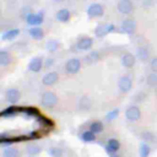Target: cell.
Masks as SVG:
<instances>
[{
  "instance_id": "6da1fadb",
  "label": "cell",
  "mask_w": 157,
  "mask_h": 157,
  "mask_svg": "<svg viewBox=\"0 0 157 157\" xmlns=\"http://www.w3.org/2000/svg\"><path fill=\"white\" fill-rule=\"evenodd\" d=\"M40 103H42V105L45 107V108H53V107L56 105V103H58V97H56V94L53 93V92H49V91H48V92H44V93L42 94Z\"/></svg>"
},
{
  "instance_id": "7a4b0ae2",
  "label": "cell",
  "mask_w": 157,
  "mask_h": 157,
  "mask_svg": "<svg viewBox=\"0 0 157 157\" xmlns=\"http://www.w3.org/2000/svg\"><path fill=\"white\" fill-rule=\"evenodd\" d=\"M125 117H126V119L130 120V121H136V120H139V119L141 118V110H140L139 107L131 105V107H129V108L126 109Z\"/></svg>"
},
{
  "instance_id": "3957f363",
  "label": "cell",
  "mask_w": 157,
  "mask_h": 157,
  "mask_svg": "<svg viewBox=\"0 0 157 157\" xmlns=\"http://www.w3.org/2000/svg\"><path fill=\"white\" fill-rule=\"evenodd\" d=\"M134 10V5L131 0H120L118 2V11L123 15H129Z\"/></svg>"
},
{
  "instance_id": "277c9868",
  "label": "cell",
  "mask_w": 157,
  "mask_h": 157,
  "mask_svg": "<svg viewBox=\"0 0 157 157\" xmlns=\"http://www.w3.org/2000/svg\"><path fill=\"white\" fill-rule=\"evenodd\" d=\"M104 12V9L101 4H92L87 9V15L90 17H101Z\"/></svg>"
},
{
  "instance_id": "5b68a950",
  "label": "cell",
  "mask_w": 157,
  "mask_h": 157,
  "mask_svg": "<svg viewBox=\"0 0 157 157\" xmlns=\"http://www.w3.org/2000/svg\"><path fill=\"white\" fill-rule=\"evenodd\" d=\"M121 29L124 33H128V34H132L135 31H136V22L135 20L132 18H126L121 22Z\"/></svg>"
},
{
  "instance_id": "8992f818",
  "label": "cell",
  "mask_w": 157,
  "mask_h": 157,
  "mask_svg": "<svg viewBox=\"0 0 157 157\" xmlns=\"http://www.w3.org/2000/svg\"><path fill=\"white\" fill-rule=\"evenodd\" d=\"M118 87H119V90L121 91V92H129L130 90H131V87H132V81H131V78L129 77V76H121L120 78H119V81H118Z\"/></svg>"
},
{
  "instance_id": "52a82bcc",
  "label": "cell",
  "mask_w": 157,
  "mask_h": 157,
  "mask_svg": "<svg viewBox=\"0 0 157 157\" xmlns=\"http://www.w3.org/2000/svg\"><path fill=\"white\" fill-rule=\"evenodd\" d=\"M80 67H81V63H80L78 59H75V58L67 60L66 64H65V69H66V71L69 74H76V72H78Z\"/></svg>"
},
{
  "instance_id": "ba28073f",
  "label": "cell",
  "mask_w": 157,
  "mask_h": 157,
  "mask_svg": "<svg viewBox=\"0 0 157 157\" xmlns=\"http://www.w3.org/2000/svg\"><path fill=\"white\" fill-rule=\"evenodd\" d=\"M58 80H59V75L54 71H50V72H47L42 77V83L45 86H53L54 83L58 82Z\"/></svg>"
},
{
  "instance_id": "9c48e42d",
  "label": "cell",
  "mask_w": 157,
  "mask_h": 157,
  "mask_svg": "<svg viewBox=\"0 0 157 157\" xmlns=\"http://www.w3.org/2000/svg\"><path fill=\"white\" fill-rule=\"evenodd\" d=\"M26 21L28 25L31 26H37V25H40L43 22V13L39 12V13H28L26 16Z\"/></svg>"
},
{
  "instance_id": "30bf717a",
  "label": "cell",
  "mask_w": 157,
  "mask_h": 157,
  "mask_svg": "<svg viewBox=\"0 0 157 157\" xmlns=\"http://www.w3.org/2000/svg\"><path fill=\"white\" fill-rule=\"evenodd\" d=\"M114 28H115L114 25H99V26H97V28L94 31V34L97 37H104L105 34L110 33Z\"/></svg>"
},
{
  "instance_id": "8fae6325",
  "label": "cell",
  "mask_w": 157,
  "mask_h": 157,
  "mask_svg": "<svg viewBox=\"0 0 157 157\" xmlns=\"http://www.w3.org/2000/svg\"><path fill=\"white\" fill-rule=\"evenodd\" d=\"M43 66V59L42 58H33L31 63L28 64V69L32 72H39Z\"/></svg>"
},
{
  "instance_id": "7c38bea8",
  "label": "cell",
  "mask_w": 157,
  "mask_h": 157,
  "mask_svg": "<svg viewBox=\"0 0 157 157\" xmlns=\"http://www.w3.org/2000/svg\"><path fill=\"white\" fill-rule=\"evenodd\" d=\"M93 45V39L90 37H83L77 42V48L81 50H88Z\"/></svg>"
},
{
  "instance_id": "4fadbf2b",
  "label": "cell",
  "mask_w": 157,
  "mask_h": 157,
  "mask_svg": "<svg viewBox=\"0 0 157 157\" xmlns=\"http://www.w3.org/2000/svg\"><path fill=\"white\" fill-rule=\"evenodd\" d=\"M20 97H21V93L16 88H11V90H9L6 92V99H7L9 103H16V102H18Z\"/></svg>"
},
{
  "instance_id": "5bb4252c",
  "label": "cell",
  "mask_w": 157,
  "mask_h": 157,
  "mask_svg": "<svg viewBox=\"0 0 157 157\" xmlns=\"http://www.w3.org/2000/svg\"><path fill=\"white\" fill-rule=\"evenodd\" d=\"M135 61H136V59L131 53H125L121 56V64L125 67H132L135 65Z\"/></svg>"
},
{
  "instance_id": "9a60e30c",
  "label": "cell",
  "mask_w": 157,
  "mask_h": 157,
  "mask_svg": "<svg viewBox=\"0 0 157 157\" xmlns=\"http://www.w3.org/2000/svg\"><path fill=\"white\" fill-rule=\"evenodd\" d=\"M28 33H29V36H31L33 39H38V40L44 37V32H43V29L39 28V27H32V28H29Z\"/></svg>"
},
{
  "instance_id": "2e32d148",
  "label": "cell",
  "mask_w": 157,
  "mask_h": 157,
  "mask_svg": "<svg viewBox=\"0 0 157 157\" xmlns=\"http://www.w3.org/2000/svg\"><path fill=\"white\" fill-rule=\"evenodd\" d=\"M70 18V11L67 9H61L56 12V20L60 22H66Z\"/></svg>"
},
{
  "instance_id": "e0dca14e",
  "label": "cell",
  "mask_w": 157,
  "mask_h": 157,
  "mask_svg": "<svg viewBox=\"0 0 157 157\" xmlns=\"http://www.w3.org/2000/svg\"><path fill=\"white\" fill-rule=\"evenodd\" d=\"M136 56H137V59H140L141 61H146V60L150 58V53H148L147 48L140 47V48H137V50H136Z\"/></svg>"
},
{
  "instance_id": "ac0fdd59",
  "label": "cell",
  "mask_w": 157,
  "mask_h": 157,
  "mask_svg": "<svg viewBox=\"0 0 157 157\" xmlns=\"http://www.w3.org/2000/svg\"><path fill=\"white\" fill-rule=\"evenodd\" d=\"M119 147H120V144H119V141L118 140H115V139H110L109 141H108V145H107V152L108 153H113V152H115V151H118L119 150Z\"/></svg>"
},
{
  "instance_id": "d6986e66",
  "label": "cell",
  "mask_w": 157,
  "mask_h": 157,
  "mask_svg": "<svg viewBox=\"0 0 157 157\" xmlns=\"http://www.w3.org/2000/svg\"><path fill=\"white\" fill-rule=\"evenodd\" d=\"M18 33H20V31H18L17 28L9 29V31H6L5 33H2L1 38H2V40H11V39H13V38H16V37L18 36Z\"/></svg>"
},
{
  "instance_id": "ffe728a7",
  "label": "cell",
  "mask_w": 157,
  "mask_h": 157,
  "mask_svg": "<svg viewBox=\"0 0 157 157\" xmlns=\"http://www.w3.org/2000/svg\"><path fill=\"white\" fill-rule=\"evenodd\" d=\"M11 63V55L5 52V50H1L0 52V65L1 66H6Z\"/></svg>"
},
{
  "instance_id": "44dd1931",
  "label": "cell",
  "mask_w": 157,
  "mask_h": 157,
  "mask_svg": "<svg viewBox=\"0 0 157 157\" xmlns=\"http://www.w3.org/2000/svg\"><path fill=\"white\" fill-rule=\"evenodd\" d=\"M2 157H20V152L13 147H7L2 152Z\"/></svg>"
},
{
  "instance_id": "7402d4cb",
  "label": "cell",
  "mask_w": 157,
  "mask_h": 157,
  "mask_svg": "<svg viewBox=\"0 0 157 157\" xmlns=\"http://www.w3.org/2000/svg\"><path fill=\"white\" fill-rule=\"evenodd\" d=\"M81 139L85 141V142H92L94 141L96 136H94V132L92 130H88V131H85L82 135H81Z\"/></svg>"
},
{
  "instance_id": "603a6c76",
  "label": "cell",
  "mask_w": 157,
  "mask_h": 157,
  "mask_svg": "<svg viewBox=\"0 0 157 157\" xmlns=\"http://www.w3.org/2000/svg\"><path fill=\"white\" fill-rule=\"evenodd\" d=\"M146 83L148 85V86H151V87H155V86H157V72H152V74H150L148 76H147V78H146Z\"/></svg>"
},
{
  "instance_id": "cb8c5ba5",
  "label": "cell",
  "mask_w": 157,
  "mask_h": 157,
  "mask_svg": "<svg viewBox=\"0 0 157 157\" xmlns=\"http://www.w3.org/2000/svg\"><path fill=\"white\" fill-rule=\"evenodd\" d=\"M45 47H47V50H48V52H52V53H53V52H55V50L59 48V43H58L55 39H49V40L47 42V45H45Z\"/></svg>"
},
{
  "instance_id": "d4e9b609",
  "label": "cell",
  "mask_w": 157,
  "mask_h": 157,
  "mask_svg": "<svg viewBox=\"0 0 157 157\" xmlns=\"http://www.w3.org/2000/svg\"><path fill=\"white\" fill-rule=\"evenodd\" d=\"M90 130H92L94 134H98V132H101L103 130V124L101 121H93L91 124V126H90Z\"/></svg>"
},
{
  "instance_id": "484cf974",
  "label": "cell",
  "mask_w": 157,
  "mask_h": 157,
  "mask_svg": "<svg viewBox=\"0 0 157 157\" xmlns=\"http://www.w3.org/2000/svg\"><path fill=\"white\" fill-rule=\"evenodd\" d=\"M139 152H140V156L141 157H147L150 155V147H148V145L147 144H141Z\"/></svg>"
},
{
  "instance_id": "4316f807",
  "label": "cell",
  "mask_w": 157,
  "mask_h": 157,
  "mask_svg": "<svg viewBox=\"0 0 157 157\" xmlns=\"http://www.w3.org/2000/svg\"><path fill=\"white\" fill-rule=\"evenodd\" d=\"M98 59H99V54L96 53V52H92L90 55L86 56V63H87V64H92V63L97 61Z\"/></svg>"
},
{
  "instance_id": "83f0119b",
  "label": "cell",
  "mask_w": 157,
  "mask_h": 157,
  "mask_svg": "<svg viewBox=\"0 0 157 157\" xmlns=\"http://www.w3.org/2000/svg\"><path fill=\"white\" fill-rule=\"evenodd\" d=\"M15 112H16V107H10V108L2 110L0 115H1L2 118H6L7 115H9V117H13V115H15Z\"/></svg>"
},
{
  "instance_id": "f1b7e54d",
  "label": "cell",
  "mask_w": 157,
  "mask_h": 157,
  "mask_svg": "<svg viewBox=\"0 0 157 157\" xmlns=\"http://www.w3.org/2000/svg\"><path fill=\"white\" fill-rule=\"evenodd\" d=\"M42 151V148L39 147V146H37V145H29L28 147H27V152L29 153V155H38L39 152Z\"/></svg>"
},
{
  "instance_id": "f546056e",
  "label": "cell",
  "mask_w": 157,
  "mask_h": 157,
  "mask_svg": "<svg viewBox=\"0 0 157 157\" xmlns=\"http://www.w3.org/2000/svg\"><path fill=\"white\" fill-rule=\"evenodd\" d=\"M49 155L52 157H61L63 156V150H60L59 147H53L49 150Z\"/></svg>"
},
{
  "instance_id": "4dcf8cb0",
  "label": "cell",
  "mask_w": 157,
  "mask_h": 157,
  "mask_svg": "<svg viewBox=\"0 0 157 157\" xmlns=\"http://www.w3.org/2000/svg\"><path fill=\"white\" fill-rule=\"evenodd\" d=\"M80 105H81V108H83V109H90L91 102H90V99H88L87 97H82L81 101H80Z\"/></svg>"
},
{
  "instance_id": "1f68e13d",
  "label": "cell",
  "mask_w": 157,
  "mask_h": 157,
  "mask_svg": "<svg viewBox=\"0 0 157 157\" xmlns=\"http://www.w3.org/2000/svg\"><path fill=\"white\" fill-rule=\"evenodd\" d=\"M141 137H142L145 141H147V142L153 141V134L150 132V131H144V132L141 134Z\"/></svg>"
},
{
  "instance_id": "d6a6232c",
  "label": "cell",
  "mask_w": 157,
  "mask_h": 157,
  "mask_svg": "<svg viewBox=\"0 0 157 157\" xmlns=\"http://www.w3.org/2000/svg\"><path fill=\"white\" fill-rule=\"evenodd\" d=\"M118 114H119V109H114V110L109 112V113L107 114V120H113V119H115V118L118 117Z\"/></svg>"
},
{
  "instance_id": "836d02e7",
  "label": "cell",
  "mask_w": 157,
  "mask_h": 157,
  "mask_svg": "<svg viewBox=\"0 0 157 157\" xmlns=\"http://www.w3.org/2000/svg\"><path fill=\"white\" fill-rule=\"evenodd\" d=\"M151 69H152V71L157 72V56L151 60Z\"/></svg>"
},
{
  "instance_id": "e575fe53",
  "label": "cell",
  "mask_w": 157,
  "mask_h": 157,
  "mask_svg": "<svg viewBox=\"0 0 157 157\" xmlns=\"http://www.w3.org/2000/svg\"><path fill=\"white\" fill-rule=\"evenodd\" d=\"M52 64H53V60L50 59V60H48V61L45 63V66H49V65H52Z\"/></svg>"
},
{
  "instance_id": "d590c367",
  "label": "cell",
  "mask_w": 157,
  "mask_h": 157,
  "mask_svg": "<svg viewBox=\"0 0 157 157\" xmlns=\"http://www.w3.org/2000/svg\"><path fill=\"white\" fill-rule=\"evenodd\" d=\"M54 1H56V2H61V1H64V0H54Z\"/></svg>"
},
{
  "instance_id": "8d00e7d4",
  "label": "cell",
  "mask_w": 157,
  "mask_h": 157,
  "mask_svg": "<svg viewBox=\"0 0 157 157\" xmlns=\"http://www.w3.org/2000/svg\"><path fill=\"white\" fill-rule=\"evenodd\" d=\"M110 157H118V156H115V155H112V156H110Z\"/></svg>"
}]
</instances>
